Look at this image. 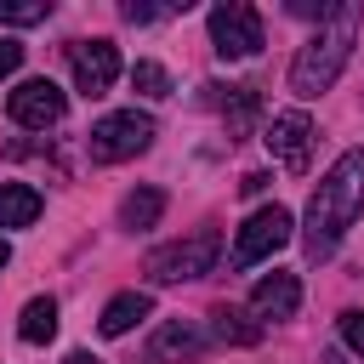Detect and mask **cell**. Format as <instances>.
<instances>
[{
	"instance_id": "obj_1",
	"label": "cell",
	"mask_w": 364,
	"mask_h": 364,
	"mask_svg": "<svg viewBox=\"0 0 364 364\" xmlns=\"http://www.w3.org/2000/svg\"><path fill=\"white\" fill-rule=\"evenodd\" d=\"M358 210H364V148H347V154L324 171V182L313 188V199H307V228H301L307 256H313V262L336 256V245H341V233L358 222Z\"/></svg>"
},
{
	"instance_id": "obj_2",
	"label": "cell",
	"mask_w": 364,
	"mask_h": 364,
	"mask_svg": "<svg viewBox=\"0 0 364 364\" xmlns=\"http://www.w3.org/2000/svg\"><path fill=\"white\" fill-rule=\"evenodd\" d=\"M353 40H358V6H336V11L318 23V34L296 51V63H290V91H296L301 102L324 97V91L336 85V74L347 68Z\"/></svg>"
},
{
	"instance_id": "obj_3",
	"label": "cell",
	"mask_w": 364,
	"mask_h": 364,
	"mask_svg": "<svg viewBox=\"0 0 364 364\" xmlns=\"http://www.w3.org/2000/svg\"><path fill=\"white\" fill-rule=\"evenodd\" d=\"M148 142H154V119L136 114V108H119V114H102V119L91 125L85 154H91L97 165H119V159L148 154Z\"/></svg>"
},
{
	"instance_id": "obj_4",
	"label": "cell",
	"mask_w": 364,
	"mask_h": 364,
	"mask_svg": "<svg viewBox=\"0 0 364 364\" xmlns=\"http://www.w3.org/2000/svg\"><path fill=\"white\" fill-rule=\"evenodd\" d=\"M210 51H216L222 63L256 57V51H262V11L245 6V0H222V6H210Z\"/></svg>"
},
{
	"instance_id": "obj_5",
	"label": "cell",
	"mask_w": 364,
	"mask_h": 364,
	"mask_svg": "<svg viewBox=\"0 0 364 364\" xmlns=\"http://www.w3.org/2000/svg\"><path fill=\"white\" fill-rule=\"evenodd\" d=\"M216 250H222V239H216L210 228H199V233L176 239V245H159V250L148 256V273H154L159 284L199 279V273H210V267H216Z\"/></svg>"
},
{
	"instance_id": "obj_6",
	"label": "cell",
	"mask_w": 364,
	"mask_h": 364,
	"mask_svg": "<svg viewBox=\"0 0 364 364\" xmlns=\"http://www.w3.org/2000/svg\"><path fill=\"white\" fill-rule=\"evenodd\" d=\"M290 239H296L290 210H284V205H262V210L239 228V239H233V267H256V262H267L273 250H284Z\"/></svg>"
},
{
	"instance_id": "obj_7",
	"label": "cell",
	"mask_w": 364,
	"mask_h": 364,
	"mask_svg": "<svg viewBox=\"0 0 364 364\" xmlns=\"http://www.w3.org/2000/svg\"><path fill=\"white\" fill-rule=\"evenodd\" d=\"M68 68H74V85L85 97H102L119 80V51H114V40H74L68 46Z\"/></svg>"
},
{
	"instance_id": "obj_8",
	"label": "cell",
	"mask_w": 364,
	"mask_h": 364,
	"mask_svg": "<svg viewBox=\"0 0 364 364\" xmlns=\"http://www.w3.org/2000/svg\"><path fill=\"white\" fill-rule=\"evenodd\" d=\"M63 108H68V97H63L51 80H23V85L6 97V114H11L17 125H28V131L57 125V119H63Z\"/></svg>"
},
{
	"instance_id": "obj_9",
	"label": "cell",
	"mask_w": 364,
	"mask_h": 364,
	"mask_svg": "<svg viewBox=\"0 0 364 364\" xmlns=\"http://www.w3.org/2000/svg\"><path fill=\"white\" fill-rule=\"evenodd\" d=\"M267 154L284 165V171H307V154H313V119L301 114V108H290V114H273V125H267Z\"/></svg>"
},
{
	"instance_id": "obj_10",
	"label": "cell",
	"mask_w": 364,
	"mask_h": 364,
	"mask_svg": "<svg viewBox=\"0 0 364 364\" xmlns=\"http://www.w3.org/2000/svg\"><path fill=\"white\" fill-rule=\"evenodd\" d=\"M205 330L193 324V318H165L159 330H154V341H148V364H193L199 353H205Z\"/></svg>"
},
{
	"instance_id": "obj_11",
	"label": "cell",
	"mask_w": 364,
	"mask_h": 364,
	"mask_svg": "<svg viewBox=\"0 0 364 364\" xmlns=\"http://www.w3.org/2000/svg\"><path fill=\"white\" fill-rule=\"evenodd\" d=\"M296 307H301L296 273H267V279H256V290H250V313H256V318H290Z\"/></svg>"
},
{
	"instance_id": "obj_12",
	"label": "cell",
	"mask_w": 364,
	"mask_h": 364,
	"mask_svg": "<svg viewBox=\"0 0 364 364\" xmlns=\"http://www.w3.org/2000/svg\"><path fill=\"white\" fill-rule=\"evenodd\" d=\"M148 313H154V296H148V290H119V296L102 307L97 330H102V336H125V330H131V324H142Z\"/></svg>"
},
{
	"instance_id": "obj_13",
	"label": "cell",
	"mask_w": 364,
	"mask_h": 364,
	"mask_svg": "<svg viewBox=\"0 0 364 364\" xmlns=\"http://www.w3.org/2000/svg\"><path fill=\"white\" fill-rule=\"evenodd\" d=\"M210 336L228 341V347H256V341H262V318H250V313H239V307H216V313H210Z\"/></svg>"
},
{
	"instance_id": "obj_14",
	"label": "cell",
	"mask_w": 364,
	"mask_h": 364,
	"mask_svg": "<svg viewBox=\"0 0 364 364\" xmlns=\"http://www.w3.org/2000/svg\"><path fill=\"white\" fill-rule=\"evenodd\" d=\"M17 336H23L28 347L51 341V336H57V301H51V296H34V301H23V313H17Z\"/></svg>"
},
{
	"instance_id": "obj_15",
	"label": "cell",
	"mask_w": 364,
	"mask_h": 364,
	"mask_svg": "<svg viewBox=\"0 0 364 364\" xmlns=\"http://www.w3.org/2000/svg\"><path fill=\"white\" fill-rule=\"evenodd\" d=\"M40 216V193L28 182H0V228H28Z\"/></svg>"
},
{
	"instance_id": "obj_16",
	"label": "cell",
	"mask_w": 364,
	"mask_h": 364,
	"mask_svg": "<svg viewBox=\"0 0 364 364\" xmlns=\"http://www.w3.org/2000/svg\"><path fill=\"white\" fill-rule=\"evenodd\" d=\"M159 210H165V193H159V188H136V193H125V199H119V228L142 233V228H154V222H159Z\"/></svg>"
},
{
	"instance_id": "obj_17",
	"label": "cell",
	"mask_w": 364,
	"mask_h": 364,
	"mask_svg": "<svg viewBox=\"0 0 364 364\" xmlns=\"http://www.w3.org/2000/svg\"><path fill=\"white\" fill-rule=\"evenodd\" d=\"M222 91H228V97H210V102H216L233 125H245V119L256 114V85H222Z\"/></svg>"
},
{
	"instance_id": "obj_18",
	"label": "cell",
	"mask_w": 364,
	"mask_h": 364,
	"mask_svg": "<svg viewBox=\"0 0 364 364\" xmlns=\"http://www.w3.org/2000/svg\"><path fill=\"white\" fill-rule=\"evenodd\" d=\"M46 11H51V0H0V23H11V28L46 23Z\"/></svg>"
},
{
	"instance_id": "obj_19",
	"label": "cell",
	"mask_w": 364,
	"mask_h": 364,
	"mask_svg": "<svg viewBox=\"0 0 364 364\" xmlns=\"http://www.w3.org/2000/svg\"><path fill=\"white\" fill-rule=\"evenodd\" d=\"M131 85H136L142 97H171V74H165L159 63H136V68H131Z\"/></svg>"
},
{
	"instance_id": "obj_20",
	"label": "cell",
	"mask_w": 364,
	"mask_h": 364,
	"mask_svg": "<svg viewBox=\"0 0 364 364\" xmlns=\"http://www.w3.org/2000/svg\"><path fill=\"white\" fill-rule=\"evenodd\" d=\"M341 341L364 358V313H341Z\"/></svg>"
},
{
	"instance_id": "obj_21",
	"label": "cell",
	"mask_w": 364,
	"mask_h": 364,
	"mask_svg": "<svg viewBox=\"0 0 364 364\" xmlns=\"http://www.w3.org/2000/svg\"><path fill=\"white\" fill-rule=\"evenodd\" d=\"M17 63H23V46L0 34V80H6V74H17Z\"/></svg>"
},
{
	"instance_id": "obj_22",
	"label": "cell",
	"mask_w": 364,
	"mask_h": 364,
	"mask_svg": "<svg viewBox=\"0 0 364 364\" xmlns=\"http://www.w3.org/2000/svg\"><path fill=\"white\" fill-rule=\"evenodd\" d=\"M119 11H125V23H154V17H165L159 6H136V0H125Z\"/></svg>"
},
{
	"instance_id": "obj_23",
	"label": "cell",
	"mask_w": 364,
	"mask_h": 364,
	"mask_svg": "<svg viewBox=\"0 0 364 364\" xmlns=\"http://www.w3.org/2000/svg\"><path fill=\"white\" fill-rule=\"evenodd\" d=\"M63 364H102V358H97V353H85V347H80V353H68V358H63Z\"/></svg>"
},
{
	"instance_id": "obj_24",
	"label": "cell",
	"mask_w": 364,
	"mask_h": 364,
	"mask_svg": "<svg viewBox=\"0 0 364 364\" xmlns=\"http://www.w3.org/2000/svg\"><path fill=\"white\" fill-rule=\"evenodd\" d=\"M6 262H11V245H6V239H0V267H6Z\"/></svg>"
},
{
	"instance_id": "obj_25",
	"label": "cell",
	"mask_w": 364,
	"mask_h": 364,
	"mask_svg": "<svg viewBox=\"0 0 364 364\" xmlns=\"http://www.w3.org/2000/svg\"><path fill=\"white\" fill-rule=\"evenodd\" d=\"M324 364H336V358H324Z\"/></svg>"
}]
</instances>
